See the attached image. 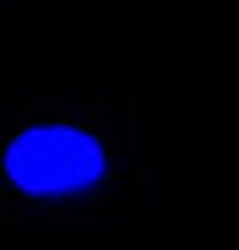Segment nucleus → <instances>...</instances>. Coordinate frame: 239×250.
<instances>
[{
    "label": "nucleus",
    "mask_w": 239,
    "mask_h": 250,
    "mask_svg": "<svg viewBox=\"0 0 239 250\" xmlns=\"http://www.w3.org/2000/svg\"><path fill=\"white\" fill-rule=\"evenodd\" d=\"M6 185L33 196V201H65L87 196L109 174V152L82 125H27L6 142Z\"/></svg>",
    "instance_id": "f257e3e1"
}]
</instances>
